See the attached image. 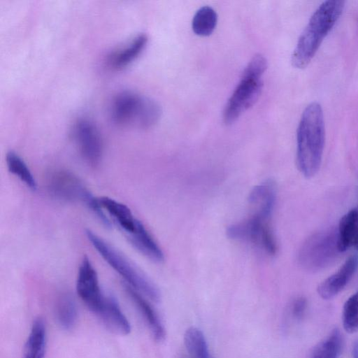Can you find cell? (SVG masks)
<instances>
[{"instance_id": "26", "label": "cell", "mask_w": 358, "mask_h": 358, "mask_svg": "<svg viewBox=\"0 0 358 358\" xmlns=\"http://www.w3.org/2000/svg\"><path fill=\"white\" fill-rule=\"evenodd\" d=\"M352 358H358V340L355 341L352 349Z\"/></svg>"}, {"instance_id": "14", "label": "cell", "mask_w": 358, "mask_h": 358, "mask_svg": "<svg viewBox=\"0 0 358 358\" xmlns=\"http://www.w3.org/2000/svg\"><path fill=\"white\" fill-rule=\"evenodd\" d=\"M131 244L150 260L160 263L164 261V253L157 243L138 220L134 230L126 234Z\"/></svg>"}, {"instance_id": "16", "label": "cell", "mask_w": 358, "mask_h": 358, "mask_svg": "<svg viewBox=\"0 0 358 358\" xmlns=\"http://www.w3.org/2000/svg\"><path fill=\"white\" fill-rule=\"evenodd\" d=\"M47 348V330L44 320L36 318L26 341L22 358H44Z\"/></svg>"}, {"instance_id": "8", "label": "cell", "mask_w": 358, "mask_h": 358, "mask_svg": "<svg viewBox=\"0 0 358 358\" xmlns=\"http://www.w3.org/2000/svg\"><path fill=\"white\" fill-rule=\"evenodd\" d=\"M262 87V77L242 73L240 82L224 107V123H234L245 111L252 107L259 99Z\"/></svg>"}, {"instance_id": "1", "label": "cell", "mask_w": 358, "mask_h": 358, "mask_svg": "<svg viewBox=\"0 0 358 358\" xmlns=\"http://www.w3.org/2000/svg\"><path fill=\"white\" fill-rule=\"evenodd\" d=\"M324 141L322 108L320 103L312 102L303 110L296 132V164L304 177L312 178L318 172Z\"/></svg>"}, {"instance_id": "7", "label": "cell", "mask_w": 358, "mask_h": 358, "mask_svg": "<svg viewBox=\"0 0 358 358\" xmlns=\"http://www.w3.org/2000/svg\"><path fill=\"white\" fill-rule=\"evenodd\" d=\"M339 253L337 231H323L305 241L299 250L298 259L304 269L317 272L333 264Z\"/></svg>"}, {"instance_id": "25", "label": "cell", "mask_w": 358, "mask_h": 358, "mask_svg": "<svg viewBox=\"0 0 358 358\" xmlns=\"http://www.w3.org/2000/svg\"><path fill=\"white\" fill-rule=\"evenodd\" d=\"M307 306V301L304 297L300 296L295 299L291 306L292 316L296 320L302 319L306 314Z\"/></svg>"}, {"instance_id": "6", "label": "cell", "mask_w": 358, "mask_h": 358, "mask_svg": "<svg viewBox=\"0 0 358 358\" xmlns=\"http://www.w3.org/2000/svg\"><path fill=\"white\" fill-rule=\"evenodd\" d=\"M49 192L55 197L68 201H79L85 204L107 227L111 222L96 198L80 179L68 171H57L52 173L48 182Z\"/></svg>"}, {"instance_id": "15", "label": "cell", "mask_w": 358, "mask_h": 358, "mask_svg": "<svg viewBox=\"0 0 358 358\" xmlns=\"http://www.w3.org/2000/svg\"><path fill=\"white\" fill-rule=\"evenodd\" d=\"M98 200L103 211L112 217L113 222L126 234L134 230L138 220L134 217L129 207L108 196L99 197Z\"/></svg>"}, {"instance_id": "13", "label": "cell", "mask_w": 358, "mask_h": 358, "mask_svg": "<svg viewBox=\"0 0 358 358\" xmlns=\"http://www.w3.org/2000/svg\"><path fill=\"white\" fill-rule=\"evenodd\" d=\"M124 287L141 313L155 340L159 342L164 341L166 337V330L157 313L144 296L125 282Z\"/></svg>"}, {"instance_id": "18", "label": "cell", "mask_w": 358, "mask_h": 358, "mask_svg": "<svg viewBox=\"0 0 358 358\" xmlns=\"http://www.w3.org/2000/svg\"><path fill=\"white\" fill-rule=\"evenodd\" d=\"M336 231L338 248L341 253L353 246L358 235V206L350 210L341 218Z\"/></svg>"}, {"instance_id": "3", "label": "cell", "mask_w": 358, "mask_h": 358, "mask_svg": "<svg viewBox=\"0 0 358 358\" xmlns=\"http://www.w3.org/2000/svg\"><path fill=\"white\" fill-rule=\"evenodd\" d=\"M87 239L101 257L124 280L125 283L147 299L159 302L161 294L154 282L118 250L90 229Z\"/></svg>"}, {"instance_id": "23", "label": "cell", "mask_w": 358, "mask_h": 358, "mask_svg": "<svg viewBox=\"0 0 358 358\" xmlns=\"http://www.w3.org/2000/svg\"><path fill=\"white\" fill-rule=\"evenodd\" d=\"M217 22V15L215 10L210 6H203L193 17L192 30L198 36H208L215 30Z\"/></svg>"}, {"instance_id": "5", "label": "cell", "mask_w": 358, "mask_h": 358, "mask_svg": "<svg viewBox=\"0 0 358 358\" xmlns=\"http://www.w3.org/2000/svg\"><path fill=\"white\" fill-rule=\"evenodd\" d=\"M271 219L270 216L251 212L248 217L230 225L227 234L232 240L248 243L268 255H274L278 247Z\"/></svg>"}, {"instance_id": "9", "label": "cell", "mask_w": 358, "mask_h": 358, "mask_svg": "<svg viewBox=\"0 0 358 358\" xmlns=\"http://www.w3.org/2000/svg\"><path fill=\"white\" fill-rule=\"evenodd\" d=\"M76 291L86 306L96 314L100 309L105 295L102 293L97 273L87 256H85L80 264Z\"/></svg>"}, {"instance_id": "19", "label": "cell", "mask_w": 358, "mask_h": 358, "mask_svg": "<svg viewBox=\"0 0 358 358\" xmlns=\"http://www.w3.org/2000/svg\"><path fill=\"white\" fill-rule=\"evenodd\" d=\"M343 345V338L340 330L334 329L310 353L308 358H339Z\"/></svg>"}, {"instance_id": "11", "label": "cell", "mask_w": 358, "mask_h": 358, "mask_svg": "<svg viewBox=\"0 0 358 358\" xmlns=\"http://www.w3.org/2000/svg\"><path fill=\"white\" fill-rule=\"evenodd\" d=\"M358 268V255L350 256L334 274L317 287V293L323 299H330L338 294L351 280Z\"/></svg>"}, {"instance_id": "24", "label": "cell", "mask_w": 358, "mask_h": 358, "mask_svg": "<svg viewBox=\"0 0 358 358\" xmlns=\"http://www.w3.org/2000/svg\"><path fill=\"white\" fill-rule=\"evenodd\" d=\"M342 321L344 329L348 333L358 331V291L352 294L345 302Z\"/></svg>"}, {"instance_id": "2", "label": "cell", "mask_w": 358, "mask_h": 358, "mask_svg": "<svg viewBox=\"0 0 358 358\" xmlns=\"http://www.w3.org/2000/svg\"><path fill=\"white\" fill-rule=\"evenodd\" d=\"M344 5L343 1L329 0L315 10L292 55V64L295 68L303 69L309 64L322 41L342 14Z\"/></svg>"}, {"instance_id": "20", "label": "cell", "mask_w": 358, "mask_h": 358, "mask_svg": "<svg viewBox=\"0 0 358 358\" xmlns=\"http://www.w3.org/2000/svg\"><path fill=\"white\" fill-rule=\"evenodd\" d=\"M55 315L61 328L67 331L73 329L78 320V309L71 294L65 293L59 297Z\"/></svg>"}, {"instance_id": "21", "label": "cell", "mask_w": 358, "mask_h": 358, "mask_svg": "<svg viewBox=\"0 0 358 358\" xmlns=\"http://www.w3.org/2000/svg\"><path fill=\"white\" fill-rule=\"evenodd\" d=\"M184 343L192 358H211L206 338L199 328L191 327L185 331Z\"/></svg>"}, {"instance_id": "10", "label": "cell", "mask_w": 358, "mask_h": 358, "mask_svg": "<svg viewBox=\"0 0 358 358\" xmlns=\"http://www.w3.org/2000/svg\"><path fill=\"white\" fill-rule=\"evenodd\" d=\"M73 131L83 159L91 166H96L101 159L103 143L96 125L89 120L80 119L76 122Z\"/></svg>"}, {"instance_id": "4", "label": "cell", "mask_w": 358, "mask_h": 358, "mask_svg": "<svg viewBox=\"0 0 358 358\" xmlns=\"http://www.w3.org/2000/svg\"><path fill=\"white\" fill-rule=\"evenodd\" d=\"M161 113L156 101L131 91L118 93L110 106V116L114 123L141 129L153 127L159 120Z\"/></svg>"}, {"instance_id": "27", "label": "cell", "mask_w": 358, "mask_h": 358, "mask_svg": "<svg viewBox=\"0 0 358 358\" xmlns=\"http://www.w3.org/2000/svg\"><path fill=\"white\" fill-rule=\"evenodd\" d=\"M353 246L358 251V235L356 237L355 241H354V243H353Z\"/></svg>"}, {"instance_id": "22", "label": "cell", "mask_w": 358, "mask_h": 358, "mask_svg": "<svg viewBox=\"0 0 358 358\" xmlns=\"http://www.w3.org/2000/svg\"><path fill=\"white\" fill-rule=\"evenodd\" d=\"M6 162L8 170L18 178L28 188L35 191L36 180L25 162L14 151L6 154Z\"/></svg>"}, {"instance_id": "12", "label": "cell", "mask_w": 358, "mask_h": 358, "mask_svg": "<svg viewBox=\"0 0 358 358\" xmlns=\"http://www.w3.org/2000/svg\"><path fill=\"white\" fill-rule=\"evenodd\" d=\"M96 315L111 331L120 335H127L130 333L131 324L113 296H105Z\"/></svg>"}, {"instance_id": "17", "label": "cell", "mask_w": 358, "mask_h": 358, "mask_svg": "<svg viewBox=\"0 0 358 358\" xmlns=\"http://www.w3.org/2000/svg\"><path fill=\"white\" fill-rule=\"evenodd\" d=\"M148 41L145 34H140L122 48L114 52L109 57L110 65L116 69L127 66L143 51Z\"/></svg>"}]
</instances>
